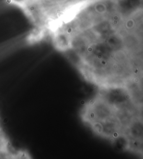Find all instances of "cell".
<instances>
[{
  "label": "cell",
  "mask_w": 143,
  "mask_h": 159,
  "mask_svg": "<svg viewBox=\"0 0 143 159\" xmlns=\"http://www.w3.org/2000/svg\"><path fill=\"white\" fill-rule=\"evenodd\" d=\"M7 139L2 130L0 129V151H3L7 146Z\"/></svg>",
  "instance_id": "obj_1"
},
{
  "label": "cell",
  "mask_w": 143,
  "mask_h": 159,
  "mask_svg": "<svg viewBox=\"0 0 143 159\" xmlns=\"http://www.w3.org/2000/svg\"><path fill=\"white\" fill-rule=\"evenodd\" d=\"M12 1H13V2L19 3V4H22L25 1V0H12Z\"/></svg>",
  "instance_id": "obj_2"
}]
</instances>
